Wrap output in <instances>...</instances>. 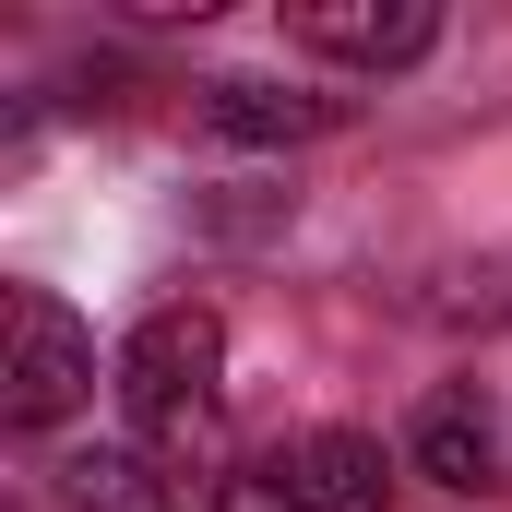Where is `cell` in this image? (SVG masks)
I'll list each match as a JSON object with an SVG mask.
<instances>
[{
	"label": "cell",
	"instance_id": "3",
	"mask_svg": "<svg viewBox=\"0 0 512 512\" xmlns=\"http://www.w3.org/2000/svg\"><path fill=\"white\" fill-rule=\"evenodd\" d=\"M0 322H12V358H0V417H12V429H60V417L96 393V334H84L48 286H12V298H0Z\"/></svg>",
	"mask_w": 512,
	"mask_h": 512
},
{
	"label": "cell",
	"instance_id": "6",
	"mask_svg": "<svg viewBox=\"0 0 512 512\" xmlns=\"http://www.w3.org/2000/svg\"><path fill=\"white\" fill-rule=\"evenodd\" d=\"M203 120L227 131V143H310V131L346 120V96H298V84H215V96H203Z\"/></svg>",
	"mask_w": 512,
	"mask_h": 512
},
{
	"label": "cell",
	"instance_id": "4",
	"mask_svg": "<svg viewBox=\"0 0 512 512\" xmlns=\"http://www.w3.org/2000/svg\"><path fill=\"white\" fill-rule=\"evenodd\" d=\"M286 48L346 60V72H405V60L441 48V12L429 0H298L286 12Z\"/></svg>",
	"mask_w": 512,
	"mask_h": 512
},
{
	"label": "cell",
	"instance_id": "5",
	"mask_svg": "<svg viewBox=\"0 0 512 512\" xmlns=\"http://www.w3.org/2000/svg\"><path fill=\"white\" fill-rule=\"evenodd\" d=\"M405 453H417V477H441V489H501V429H489L477 393H429L417 429H405Z\"/></svg>",
	"mask_w": 512,
	"mask_h": 512
},
{
	"label": "cell",
	"instance_id": "2",
	"mask_svg": "<svg viewBox=\"0 0 512 512\" xmlns=\"http://www.w3.org/2000/svg\"><path fill=\"white\" fill-rule=\"evenodd\" d=\"M382 489H393V453L370 429H298L251 465H227L203 512H382Z\"/></svg>",
	"mask_w": 512,
	"mask_h": 512
},
{
	"label": "cell",
	"instance_id": "1",
	"mask_svg": "<svg viewBox=\"0 0 512 512\" xmlns=\"http://www.w3.org/2000/svg\"><path fill=\"white\" fill-rule=\"evenodd\" d=\"M120 417H131V453L167 465V477H191V465L215 453V429H227V322H215L203 298H167V310L131 322Z\"/></svg>",
	"mask_w": 512,
	"mask_h": 512
},
{
	"label": "cell",
	"instance_id": "7",
	"mask_svg": "<svg viewBox=\"0 0 512 512\" xmlns=\"http://www.w3.org/2000/svg\"><path fill=\"white\" fill-rule=\"evenodd\" d=\"M60 501L72 512H191L179 477L143 465V453H72V465H60Z\"/></svg>",
	"mask_w": 512,
	"mask_h": 512
}]
</instances>
